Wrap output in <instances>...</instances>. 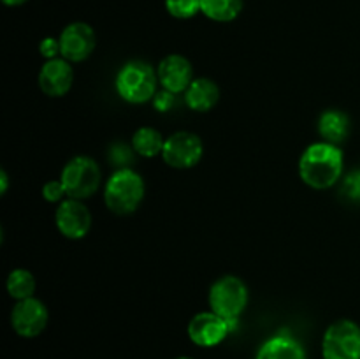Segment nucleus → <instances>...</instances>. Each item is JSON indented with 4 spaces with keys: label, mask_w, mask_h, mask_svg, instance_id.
<instances>
[{
    "label": "nucleus",
    "mask_w": 360,
    "mask_h": 359,
    "mask_svg": "<svg viewBox=\"0 0 360 359\" xmlns=\"http://www.w3.org/2000/svg\"><path fill=\"white\" fill-rule=\"evenodd\" d=\"M343 151L338 144L313 143L302 151L299 158V176L308 187L326 190L336 185L343 175Z\"/></svg>",
    "instance_id": "f257e3e1"
},
{
    "label": "nucleus",
    "mask_w": 360,
    "mask_h": 359,
    "mask_svg": "<svg viewBox=\"0 0 360 359\" xmlns=\"http://www.w3.org/2000/svg\"><path fill=\"white\" fill-rule=\"evenodd\" d=\"M144 199V182L130 168H120L109 176L104 189L105 206L116 215H130Z\"/></svg>",
    "instance_id": "f03ea898"
},
{
    "label": "nucleus",
    "mask_w": 360,
    "mask_h": 359,
    "mask_svg": "<svg viewBox=\"0 0 360 359\" xmlns=\"http://www.w3.org/2000/svg\"><path fill=\"white\" fill-rule=\"evenodd\" d=\"M158 76L153 67L143 60L127 62L116 74V92L130 104H144L157 95Z\"/></svg>",
    "instance_id": "7ed1b4c3"
},
{
    "label": "nucleus",
    "mask_w": 360,
    "mask_h": 359,
    "mask_svg": "<svg viewBox=\"0 0 360 359\" xmlns=\"http://www.w3.org/2000/svg\"><path fill=\"white\" fill-rule=\"evenodd\" d=\"M248 305V287L245 282L234 275L220 277L210 289V306L211 312L229 320L234 329L239 315Z\"/></svg>",
    "instance_id": "20e7f679"
},
{
    "label": "nucleus",
    "mask_w": 360,
    "mask_h": 359,
    "mask_svg": "<svg viewBox=\"0 0 360 359\" xmlns=\"http://www.w3.org/2000/svg\"><path fill=\"white\" fill-rule=\"evenodd\" d=\"M60 180L65 187L67 196L79 201L88 199L101 187V168L94 158L77 155L63 165Z\"/></svg>",
    "instance_id": "39448f33"
},
{
    "label": "nucleus",
    "mask_w": 360,
    "mask_h": 359,
    "mask_svg": "<svg viewBox=\"0 0 360 359\" xmlns=\"http://www.w3.org/2000/svg\"><path fill=\"white\" fill-rule=\"evenodd\" d=\"M323 359H360V326L341 319L327 327L322 340Z\"/></svg>",
    "instance_id": "423d86ee"
},
{
    "label": "nucleus",
    "mask_w": 360,
    "mask_h": 359,
    "mask_svg": "<svg viewBox=\"0 0 360 359\" xmlns=\"http://www.w3.org/2000/svg\"><path fill=\"white\" fill-rule=\"evenodd\" d=\"M204 144L197 134L188 130H179L165 139L162 158L174 169H190L202 158Z\"/></svg>",
    "instance_id": "0eeeda50"
},
{
    "label": "nucleus",
    "mask_w": 360,
    "mask_h": 359,
    "mask_svg": "<svg viewBox=\"0 0 360 359\" xmlns=\"http://www.w3.org/2000/svg\"><path fill=\"white\" fill-rule=\"evenodd\" d=\"M48 308L37 298L21 299L11 312V326L21 338H35L48 326Z\"/></svg>",
    "instance_id": "6e6552de"
},
{
    "label": "nucleus",
    "mask_w": 360,
    "mask_h": 359,
    "mask_svg": "<svg viewBox=\"0 0 360 359\" xmlns=\"http://www.w3.org/2000/svg\"><path fill=\"white\" fill-rule=\"evenodd\" d=\"M60 55L67 62H83L94 53L97 37L94 28L83 21L67 25L60 34Z\"/></svg>",
    "instance_id": "1a4fd4ad"
},
{
    "label": "nucleus",
    "mask_w": 360,
    "mask_h": 359,
    "mask_svg": "<svg viewBox=\"0 0 360 359\" xmlns=\"http://www.w3.org/2000/svg\"><path fill=\"white\" fill-rule=\"evenodd\" d=\"M232 327L229 320L214 312H200L188 322V336L197 347L211 348L220 345L227 338Z\"/></svg>",
    "instance_id": "9d476101"
},
{
    "label": "nucleus",
    "mask_w": 360,
    "mask_h": 359,
    "mask_svg": "<svg viewBox=\"0 0 360 359\" xmlns=\"http://www.w3.org/2000/svg\"><path fill=\"white\" fill-rule=\"evenodd\" d=\"M55 222L58 231L69 239H81L88 234L91 227V213L83 201L69 199L62 201L56 208Z\"/></svg>",
    "instance_id": "9b49d317"
},
{
    "label": "nucleus",
    "mask_w": 360,
    "mask_h": 359,
    "mask_svg": "<svg viewBox=\"0 0 360 359\" xmlns=\"http://www.w3.org/2000/svg\"><path fill=\"white\" fill-rule=\"evenodd\" d=\"M158 83L171 94H185L193 81V69L183 55H167L157 67Z\"/></svg>",
    "instance_id": "f8f14e48"
},
{
    "label": "nucleus",
    "mask_w": 360,
    "mask_h": 359,
    "mask_svg": "<svg viewBox=\"0 0 360 359\" xmlns=\"http://www.w3.org/2000/svg\"><path fill=\"white\" fill-rule=\"evenodd\" d=\"M72 67L65 58L48 60L39 73V88L48 97H63L72 87Z\"/></svg>",
    "instance_id": "ddd939ff"
},
{
    "label": "nucleus",
    "mask_w": 360,
    "mask_h": 359,
    "mask_svg": "<svg viewBox=\"0 0 360 359\" xmlns=\"http://www.w3.org/2000/svg\"><path fill=\"white\" fill-rule=\"evenodd\" d=\"M255 359H306V351L292 334L280 331L260 345Z\"/></svg>",
    "instance_id": "4468645a"
},
{
    "label": "nucleus",
    "mask_w": 360,
    "mask_h": 359,
    "mask_svg": "<svg viewBox=\"0 0 360 359\" xmlns=\"http://www.w3.org/2000/svg\"><path fill=\"white\" fill-rule=\"evenodd\" d=\"M218 99H220V88L213 80H207V77H195L185 90V104L197 113H206L213 109Z\"/></svg>",
    "instance_id": "2eb2a0df"
},
{
    "label": "nucleus",
    "mask_w": 360,
    "mask_h": 359,
    "mask_svg": "<svg viewBox=\"0 0 360 359\" xmlns=\"http://www.w3.org/2000/svg\"><path fill=\"white\" fill-rule=\"evenodd\" d=\"M319 132L327 143L338 144L350 132V120L343 111L327 109L319 118Z\"/></svg>",
    "instance_id": "dca6fc26"
},
{
    "label": "nucleus",
    "mask_w": 360,
    "mask_h": 359,
    "mask_svg": "<svg viewBox=\"0 0 360 359\" xmlns=\"http://www.w3.org/2000/svg\"><path fill=\"white\" fill-rule=\"evenodd\" d=\"M164 144V136L157 129H153V127H141L132 136V148L141 157L151 158L162 155Z\"/></svg>",
    "instance_id": "f3484780"
},
{
    "label": "nucleus",
    "mask_w": 360,
    "mask_h": 359,
    "mask_svg": "<svg viewBox=\"0 0 360 359\" xmlns=\"http://www.w3.org/2000/svg\"><path fill=\"white\" fill-rule=\"evenodd\" d=\"M241 11L243 0H200V13L218 23L234 21Z\"/></svg>",
    "instance_id": "a211bd4d"
},
{
    "label": "nucleus",
    "mask_w": 360,
    "mask_h": 359,
    "mask_svg": "<svg viewBox=\"0 0 360 359\" xmlns=\"http://www.w3.org/2000/svg\"><path fill=\"white\" fill-rule=\"evenodd\" d=\"M7 292H9L11 298H14L16 301L32 298L35 292L34 275L28 270H23V267L13 270L9 273V277H7Z\"/></svg>",
    "instance_id": "6ab92c4d"
},
{
    "label": "nucleus",
    "mask_w": 360,
    "mask_h": 359,
    "mask_svg": "<svg viewBox=\"0 0 360 359\" xmlns=\"http://www.w3.org/2000/svg\"><path fill=\"white\" fill-rule=\"evenodd\" d=\"M165 9L172 18L190 20L200 13V0H165Z\"/></svg>",
    "instance_id": "aec40b11"
},
{
    "label": "nucleus",
    "mask_w": 360,
    "mask_h": 359,
    "mask_svg": "<svg viewBox=\"0 0 360 359\" xmlns=\"http://www.w3.org/2000/svg\"><path fill=\"white\" fill-rule=\"evenodd\" d=\"M341 196L352 203H360V169H355L345 178L341 185Z\"/></svg>",
    "instance_id": "412c9836"
},
{
    "label": "nucleus",
    "mask_w": 360,
    "mask_h": 359,
    "mask_svg": "<svg viewBox=\"0 0 360 359\" xmlns=\"http://www.w3.org/2000/svg\"><path fill=\"white\" fill-rule=\"evenodd\" d=\"M63 196H67V190L63 187L62 180H51V182L44 183V187H42V197L48 203H60Z\"/></svg>",
    "instance_id": "4be33fe9"
},
{
    "label": "nucleus",
    "mask_w": 360,
    "mask_h": 359,
    "mask_svg": "<svg viewBox=\"0 0 360 359\" xmlns=\"http://www.w3.org/2000/svg\"><path fill=\"white\" fill-rule=\"evenodd\" d=\"M39 51L44 58L53 60V58H58L60 55V39L55 37H46L42 39V42L39 44Z\"/></svg>",
    "instance_id": "5701e85b"
},
{
    "label": "nucleus",
    "mask_w": 360,
    "mask_h": 359,
    "mask_svg": "<svg viewBox=\"0 0 360 359\" xmlns=\"http://www.w3.org/2000/svg\"><path fill=\"white\" fill-rule=\"evenodd\" d=\"M153 102H155V108H157L158 111H167V109L172 106V102H174V94L164 90L160 92V94L155 95Z\"/></svg>",
    "instance_id": "b1692460"
},
{
    "label": "nucleus",
    "mask_w": 360,
    "mask_h": 359,
    "mask_svg": "<svg viewBox=\"0 0 360 359\" xmlns=\"http://www.w3.org/2000/svg\"><path fill=\"white\" fill-rule=\"evenodd\" d=\"M0 183H2V189H0V192L2 194H6L7 192V183H9V180H7V172L4 171H0Z\"/></svg>",
    "instance_id": "393cba45"
},
{
    "label": "nucleus",
    "mask_w": 360,
    "mask_h": 359,
    "mask_svg": "<svg viewBox=\"0 0 360 359\" xmlns=\"http://www.w3.org/2000/svg\"><path fill=\"white\" fill-rule=\"evenodd\" d=\"M2 2L9 7H16V6H21V4H25L27 0H2Z\"/></svg>",
    "instance_id": "a878e982"
},
{
    "label": "nucleus",
    "mask_w": 360,
    "mask_h": 359,
    "mask_svg": "<svg viewBox=\"0 0 360 359\" xmlns=\"http://www.w3.org/2000/svg\"><path fill=\"white\" fill-rule=\"evenodd\" d=\"M174 359H193V358H188V355H179V358H174Z\"/></svg>",
    "instance_id": "bb28decb"
}]
</instances>
